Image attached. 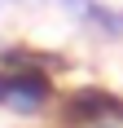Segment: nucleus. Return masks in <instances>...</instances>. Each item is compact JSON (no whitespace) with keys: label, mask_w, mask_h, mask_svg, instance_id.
<instances>
[{"label":"nucleus","mask_w":123,"mask_h":128,"mask_svg":"<svg viewBox=\"0 0 123 128\" xmlns=\"http://www.w3.org/2000/svg\"><path fill=\"white\" fill-rule=\"evenodd\" d=\"M57 4L70 13V18H79L84 26L101 31V36H123V13L106 9V4H97V0H57Z\"/></svg>","instance_id":"1"}]
</instances>
